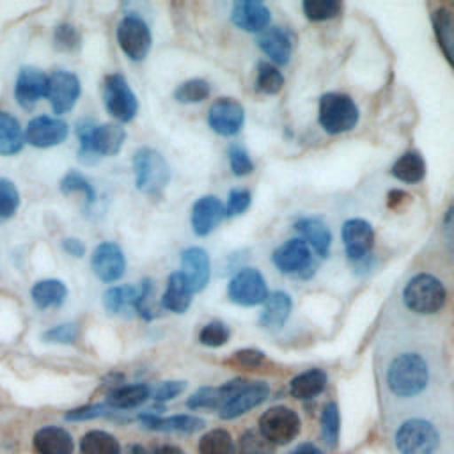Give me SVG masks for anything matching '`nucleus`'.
<instances>
[{"label": "nucleus", "mask_w": 454, "mask_h": 454, "mask_svg": "<svg viewBox=\"0 0 454 454\" xmlns=\"http://www.w3.org/2000/svg\"><path fill=\"white\" fill-rule=\"evenodd\" d=\"M429 383V365L419 353H401L392 358L387 369L388 390L401 397L410 399L424 392Z\"/></svg>", "instance_id": "nucleus-1"}, {"label": "nucleus", "mask_w": 454, "mask_h": 454, "mask_svg": "<svg viewBox=\"0 0 454 454\" xmlns=\"http://www.w3.org/2000/svg\"><path fill=\"white\" fill-rule=\"evenodd\" d=\"M76 137L80 142V160L89 161L92 156H114L121 151L126 131L122 126L114 122L94 124L90 119H82L76 124Z\"/></svg>", "instance_id": "nucleus-2"}, {"label": "nucleus", "mask_w": 454, "mask_h": 454, "mask_svg": "<svg viewBox=\"0 0 454 454\" xmlns=\"http://www.w3.org/2000/svg\"><path fill=\"white\" fill-rule=\"evenodd\" d=\"M445 300L447 293L442 280L431 273L413 275L403 289V301L415 314H434L445 305Z\"/></svg>", "instance_id": "nucleus-3"}, {"label": "nucleus", "mask_w": 454, "mask_h": 454, "mask_svg": "<svg viewBox=\"0 0 454 454\" xmlns=\"http://www.w3.org/2000/svg\"><path fill=\"white\" fill-rule=\"evenodd\" d=\"M358 117L360 112L351 96L340 92H326L319 98L317 122L326 133L339 135L351 131L356 126Z\"/></svg>", "instance_id": "nucleus-4"}, {"label": "nucleus", "mask_w": 454, "mask_h": 454, "mask_svg": "<svg viewBox=\"0 0 454 454\" xmlns=\"http://www.w3.org/2000/svg\"><path fill=\"white\" fill-rule=\"evenodd\" d=\"M137 190L145 195H158L170 181V167L161 153L153 147H140L133 154Z\"/></svg>", "instance_id": "nucleus-5"}, {"label": "nucleus", "mask_w": 454, "mask_h": 454, "mask_svg": "<svg viewBox=\"0 0 454 454\" xmlns=\"http://www.w3.org/2000/svg\"><path fill=\"white\" fill-rule=\"evenodd\" d=\"M438 445L436 427L424 419H408L395 431V447L401 454H433Z\"/></svg>", "instance_id": "nucleus-6"}, {"label": "nucleus", "mask_w": 454, "mask_h": 454, "mask_svg": "<svg viewBox=\"0 0 454 454\" xmlns=\"http://www.w3.org/2000/svg\"><path fill=\"white\" fill-rule=\"evenodd\" d=\"M273 266L286 275H298L300 278H309L314 275V257L310 247L301 238L286 239L271 252Z\"/></svg>", "instance_id": "nucleus-7"}, {"label": "nucleus", "mask_w": 454, "mask_h": 454, "mask_svg": "<svg viewBox=\"0 0 454 454\" xmlns=\"http://www.w3.org/2000/svg\"><path fill=\"white\" fill-rule=\"evenodd\" d=\"M103 103L108 114L121 122L133 121L138 112V99L131 90L128 80L121 73H112L105 76Z\"/></svg>", "instance_id": "nucleus-8"}, {"label": "nucleus", "mask_w": 454, "mask_h": 454, "mask_svg": "<svg viewBox=\"0 0 454 454\" xmlns=\"http://www.w3.org/2000/svg\"><path fill=\"white\" fill-rule=\"evenodd\" d=\"M270 291L264 275L257 268H241L238 270L229 284H227V296L231 301L243 305V307H254L266 301Z\"/></svg>", "instance_id": "nucleus-9"}, {"label": "nucleus", "mask_w": 454, "mask_h": 454, "mask_svg": "<svg viewBox=\"0 0 454 454\" xmlns=\"http://www.w3.org/2000/svg\"><path fill=\"white\" fill-rule=\"evenodd\" d=\"M117 43L129 60H144L153 43L149 25L137 14H126L117 25Z\"/></svg>", "instance_id": "nucleus-10"}, {"label": "nucleus", "mask_w": 454, "mask_h": 454, "mask_svg": "<svg viewBox=\"0 0 454 454\" xmlns=\"http://www.w3.org/2000/svg\"><path fill=\"white\" fill-rule=\"evenodd\" d=\"M259 431L273 445H286L298 434L300 417L287 406H273L261 415Z\"/></svg>", "instance_id": "nucleus-11"}, {"label": "nucleus", "mask_w": 454, "mask_h": 454, "mask_svg": "<svg viewBox=\"0 0 454 454\" xmlns=\"http://www.w3.org/2000/svg\"><path fill=\"white\" fill-rule=\"evenodd\" d=\"M80 92H82V85L74 73L59 69L48 76L46 98L50 101V106L55 117L71 112L80 98Z\"/></svg>", "instance_id": "nucleus-12"}, {"label": "nucleus", "mask_w": 454, "mask_h": 454, "mask_svg": "<svg viewBox=\"0 0 454 454\" xmlns=\"http://www.w3.org/2000/svg\"><path fill=\"white\" fill-rule=\"evenodd\" d=\"M207 124L216 135L234 137L245 124V110L239 101L232 98H220L209 106Z\"/></svg>", "instance_id": "nucleus-13"}, {"label": "nucleus", "mask_w": 454, "mask_h": 454, "mask_svg": "<svg viewBox=\"0 0 454 454\" xmlns=\"http://www.w3.org/2000/svg\"><path fill=\"white\" fill-rule=\"evenodd\" d=\"M67 135H69L67 122L51 115L34 117L25 128V142L39 149L59 145L67 138Z\"/></svg>", "instance_id": "nucleus-14"}, {"label": "nucleus", "mask_w": 454, "mask_h": 454, "mask_svg": "<svg viewBox=\"0 0 454 454\" xmlns=\"http://www.w3.org/2000/svg\"><path fill=\"white\" fill-rule=\"evenodd\" d=\"M90 268L101 282H117L126 271V257L117 243L103 241L92 252Z\"/></svg>", "instance_id": "nucleus-15"}, {"label": "nucleus", "mask_w": 454, "mask_h": 454, "mask_svg": "<svg viewBox=\"0 0 454 454\" xmlns=\"http://www.w3.org/2000/svg\"><path fill=\"white\" fill-rule=\"evenodd\" d=\"M342 245L348 259L362 261L374 245V229L364 218H349L342 223Z\"/></svg>", "instance_id": "nucleus-16"}, {"label": "nucleus", "mask_w": 454, "mask_h": 454, "mask_svg": "<svg viewBox=\"0 0 454 454\" xmlns=\"http://www.w3.org/2000/svg\"><path fill=\"white\" fill-rule=\"evenodd\" d=\"M231 21L243 32L261 34L270 27L271 12L266 4L259 0H239L232 4Z\"/></svg>", "instance_id": "nucleus-17"}, {"label": "nucleus", "mask_w": 454, "mask_h": 454, "mask_svg": "<svg viewBox=\"0 0 454 454\" xmlns=\"http://www.w3.org/2000/svg\"><path fill=\"white\" fill-rule=\"evenodd\" d=\"M48 76L32 66L20 69L14 82V98L21 108H32L41 98H46Z\"/></svg>", "instance_id": "nucleus-18"}, {"label": "nucleus", "mask_w": 454, "mask_h": 454, "mask_svg": "<svg viewBox=\"0 0 454 454\" xmlns=\"http://www.w3.org/2000/svg\"><path fill=\"white\" fill-rule=\"evenodd\" d=\"M257 46L271 59L273 66H286L293 53L294 35L286 27H268L257 34Z\"/></svg>", "instance_id": "nucleus-19"}, {"label": "nucleus", "mask_w": 454, "mask_h": 454, "mask_svg": "<svg viewBox=\"0 0 454 454\" xmlns=\"http://www.w3.org/2000/svg\"><path fill=\"white\" fill-rule=\"evenodd\" d=\"M181 273L184 275L192 293H200L211 275V261L204 248L188 247L181 252Z\"/></svg>", "instance_id": "nucleus-20"}, {"label": "nucleus", "mask_w": 454, "mask_h": 454, "mask_svg": "<svg viewBox=\"0 0 454 454\" xmlns=\"http://www.w3.org/2000/svg\"><path fill=\"white\" fill-rule=\"evenodd\" d=\"M243 385H245V380L236 378L223 383L222 387H202L188 397L186 406L190 410H218L220 411Z\"/></svg>", "instance_id": "nucleus-21"}, {"label": "nucleus", "mask_w": 454, "mask_h": 454, "mask_svg": "<svg viewBox=\"0 0 454 454\" xmlns=\"http://www.w3.org/2000/svg\"><path fill=\"white\" fill-rule=\"evenodd\" d=\"M270 394V387L266 381H245V385L236 392V395L218 411V415L225 420L241 417L248 410L259 406Z\"/></svg>", "instance_id": "nucleus-22"}, {"label": "nucleus", "mask_w": 454, "mask_h": 454, "mask_svg": "<svg viewBox=\"0 0 454 454\" xmlns=\"http://www.w3.org/2000/svg\"><path fill=\"white\" fill-rule=\"evenodd\" d=\"M225 216V206L215 195H204L192 206V229L197 236H207Z\"/></svg>", "instance_id": "nucleus-23"}, {"label": "nucleus", "mask_w": 454, "mask_h": 454, "mask_svg": "<svg viewBox=\"0 0 454 454\" xmlns=\"http://www.w3.org/2000/svg\"><path fill=\"white\" fill-rule=\"evenodd\" d=\"M294 231L319 257H326L330 254L332 232L323 218L301 216L294 222Z\"/></svg>", "instance_id": "nucleus-24"}, {"label": "nucleus", "mask_w": 454, "mask_h": 454, "mask_svg": "<svg viewBox=\"0 0 454 454\" xmlns=\"http://www.w3.org/2000/svg\"><path fill=\"white\" fill-rule=\"evenodd\" d=\"M144 427L153 431H165V433H195L206 426L204 419L195 415H172V417H160L154 411H145L140 417Z\"/></svg>", "instance_id": "nucleus-25"}, {"label": "nucleus", "mask_w": 454, "mask_h": 454, "mask_svg": "<svg viewBox=\"0 0 454 454\" xmlns=\"http://www.w3.org/2000/svg\"><path fill=\"white\" fill-rule=\"evenodd\" d=\"M293 300L286 291H273L262 303V312L259 316V325L268 330H278L284 326L291 316Z\"/></svg>", "instance_id": "nucleus-26"}, {"label": "nucleus", "mask_w": 454, "mask_h": 454, "mask_svg": "<svg viewBox=\"0 0 454 454\" xmlns=\"http://www.w3.org/2000/svg\"><path fill=\"white\" fill-rule=\"evenodd\" d=\"M192 296L193 293L181 270L174 271L167 278V287L161 296V307L174 314H184L192 305Z\"/></svg>", "instance_id": "nucleus-27"}, {"label": "nucleus", "mask_w": 454, "mask_h": 454, "mask_svg": "<svg viewBox=\"0 0 454 454\" xmlns=\"http://www.w3.org/2000/svg\"><path fill=\"white\" fill-rule=\"evenodd\" d=\"M73 436L57 426H44L34 434L37 454H73Z\"/></svg>", "instance_id": "nucleus-28"}, {"label": "nucleus", "mask_w": 454, "mask_h": 454, "mask_svg": "<svg viewBox=\"0 0 454 454\" xmlns=\"http://www.w3.org/2000/svg\"><path fill=\"white\" fill-rule=\"evenodd\" d=\"M140 284H122L112 286L103 294V307L108 314H128L137 312V303L140 298Z\"/></svg>", "instance_id": "nucleus-29"}, {"label": "nucleus", "mask_w": 454, "mask_h": 454, "mask_svg": "<svg viewBox=\"0 0 454 454\" xmlns=\"http://www.w3.org/2000/svg\"><path fill=\"white\" fill-rule=\"evenodd\" d=\"M328 383L326 372L323 369L312 367L309 371H303L300 374H296L291 383H289V392L293 397L300 399V401H307L312 399L316 395H319Z\"/></svg>", "instance_id": "nucleus-30"}, {"label": "nucleus", "mask_w": 454, "mask_h": 454, "mask_svg": "<svg viewBox=\"0 0 454 454\" xmlns=\"http://www.w3.org/2000/svg\"><path fill=\"white\" fill-rule=\"evenodd\" d=\"M67 296V287L59 278H44L32 286L30 298L37 309H51L60 307Z\"/></svg>", "instance_id": "nucleus-31"}, {"label": "nucleus", "mask_w": 454, "mask_h": 454, "mask_svg": "<svg viewBox=\"0 0 454 454\" xmlns=\"http://www.w3.org/2000/svg\"><path fill=\"white\" fill-rule=\"evenodd\" d=\"M431 21H433V28H434L438 44H440L445 59L449 60V64L454 69V14L450 11H447L445 7H438L433 12Z\"/></svg>", "instance_id": "nucleus-32"}, {"label": "nucleus", "mask_w": 454, "mask_h": 454, "mask_svg": "<svg viewBox=\"0 0 454 454\" xmlns=\"http://www.w3.org/2000/svg\"><path fill=\"white\" fill-rule=\"evenodd\" d=\"M151 395V388L145 383H133V385H122L114 388L108 397L106 404L112 410H131L140 406L147 401Z\"/></svg>", "instance_id": "nucleus-33"}, {"label": "nucleus", "mask_w": 454, "mask_h": 454, "mask_svg": "<svg viewBox=\"0 0 454 454\" xmlns=\"http://www.w3.org/2000/svg\"><path fill=\"white\" fill-rule=\"evenodd\" d=\"M25 133L14 115L0 112V154L12 156L23 149Z\"/></svg>", "instance_id": "nucleus-34"}, {"label": "nucleus", "mask_w": 454, "mask_h": 454, "mask_svg": "<svg viewBox=\"0 0 454 454\" xmlns=\"http://www.w3.org/2000/svg\"><path fill=\"white\" fill-rule=\"evenodd\" d=\"M392 176L395 179H399L401 183H408V184H413V183H419L424 179L426 176V161L424 158L420 156V153H415V151H410V153H404L401 154L394 165H392Z\"/></svg>", "instance_id": "nucleus-35"}, {"label": "nucleus", "mask_w": 454, "mask_h": 454, "mask_svg": "<svg viewBox=\"0 0 454 454\" xmlns=\"http://www.w3.org/2000/svg\"><path fill=\"white\" fill-rule=\"evenodd\" d=\"M82 454H121V445L115 436L106 431H89L80 440Z\"/></svg>", "instance_id": "nucleus-36"}, {"label": "nucleus", "mask_w": 454, "mask_h": 454, "mask_svg": "<svg viewBox=\"0 0 454 454\" xmlns=\"http://www.w3.org/2000/svg\"><path fill=\"white\" fill-rule=\"evenodd\" d=\"M199 454H236L232 436L225 429H211L199 442Z\"/></svg>", "instance_id": "nucleus-37"}, {"label": "nucleus", "mask_w": 454, "mask_h": 454, "mask_svg": "<svg viewBox=\"0 0 454 454\" xmlns=\"http://www.w3.org/2000/svg\"><path fill=\"white\" fill-rule=\"evenodd\" d=\"M284 87V76L277 66L270 62H259L257 76H255V89L262 94L273 96L278 94Z\"/></svg>", "instance_id": "nucleus-38"}, {"label": "nucleus", "mask_w": 454, "mask_h": 454, "mask_svg": "<svg viewBox=\"0 0 454 454\" xmlns=\"http://www.w3.org/2000/svg\"><path fill=\"white\" fill-rule=\"evenodd\" d=\"M209 92H211V87L206 80L192 78V80H186L177 85V89L174 90V99L177 103H184V105L200 103L209 96Z\"/></svg>", "instance_id": "nucleus-39"}, {"label": "nucleus", "mask_w": 454, "mask_h": 454, "mask_svg": "<svg viewBox=\"0 0 454 454\" xmlns=\"http://www.w3.org/2000/svg\"><path fill=\"white\" fill-rule=\"evenodd\" d=\"M60 192L62 193H82L89 204H94L96 202V190L94 186L90 184V181L80 174L78 170H69L62 179H60Z\"/></svg>", "instance_id": "nucleus-40"}, {"label": "nucleus", "mask_w": 454, "mask_h": 454, "mask_svg": "<svg viewBox=\"0 0 454 454\" xmlns=\"http://www.w3.org/2000/svg\"><path fill=\"white\" fill-rule=\"evenodd\" d=\"M342 9L339 0H303L301 11L310 21H326L335 18Z\"/></svg>", "instance_id": "nucleus-41"}, {"label": "nucleus", "mask_w": 454, "mask_h": 454, "mask_svg": "<svg viewBox=\"0 0 454 454\" xmlns=\"http://www.w3.org/2000/svg\"><path fill=\"white\" fill-rule=\"evenodd\" d=\"M239 454H275V445L259 429H248L239 438Z\"/></svg>", "instance_id": "nucleus-42"}, {"label": "nucleus", "mask_w": 454, "mask_h": 454, "mask_svg": "<svg viewBox=\"0 0 454 454\" xmlns=\"http://www.w3.org/2000/svg\"><path fill=\"white\" fill-rule=\"evenodd\" d=\"M339 408L335 403H326L321 410V434L328 447H335L339 438Z\"/></svg>", "instance_id": "nucleus-43"}, {"label": "nucleus", "mask_w": 454, "mask_h": 454, "mask_svg": "<svg viewBox=\"0 0 454 454\" xmlns=\"http://www.w3.org/2000/svg\"><path fill=\"white\" fill-rule=\"evenodd\" d=\"M231 339V328L222 321H211L199 332V342L207 348H220Z\"/></svg>", "instance_id": "nucleus-44"}, {"label": "nucleus", "mask_w": 454, "mask_h": 454, "mask_svg": "<svg viewBox=\"0 0 454 454\" xmlns=\"http://www.w3.org/2000/svg\"><path fill=\"white\" fill-rule=\"evenodd\" d=\"M20 200L21 197L16 184L7 177H0V218L14 216L20 207Z\"/></svg>", "instance_id": "nucleus-45"}, {"label": "nucleus", "mask_w": 454, "mask_h": 454, "mask_svg": "<svg viewBox=\"0 0 454 454\" xmlns=\"http://www.w3.org/2000/svg\"><path fill=\"white\" fill-rule=\"evenodd\" d=\"M53 43H55V48L60 51H74L80 48L82 35L74 25L60 23L53 30Z\"/></svg>", "instance_id": "nucleus-46"}, {"label": "nucleus", "mask_w": 454, "mask_h": 454, "mask_svg": "<svg viewBox=\"0 0 454 454\" xmlns=\"http://www.w3.org/2000/svg\"><path fill=\"white\" fill-rule=\"evenodd\" d=\"M227 156H229L231 172H232L234 176L243 177V176L252 174V170H254V161H252L248 151H247L241 144H231Z\"/></svg>", "instance_id": "nucleus-47"}, {"label": "nucleus", "mask_w": 454, "mask_h": 454, "mask_svg": "<svg viewBox=\"0 0 454 454\" xmlns=\"http://www.w3.org/2000/svg\"><path fill=\"white\" fill-rule=\"evenodd\" d=\"M41 339L51 344H73L78 339V326L74 323H62L43 332Z\"/></svg>", "instance_id": "nucleus-48"}, {"label": "nucleus", "mask_w": 454, "mask_h": 454, "mask_svg": "<svg viewBox=\"0 0 454 454\" xmlns=\"http://www.w3.org/2000/svg\"><path fill=\"white\" fill-rule=\"evenodd\" d=\"M252 204V193L247 188H234L229 192L227 204H225V216H238L243 215Z\"/></svg>", "instance_id": "nucleus-49"}, {"label": "nucleus", "mask_w": 454, "mask_h": 454, "mask_svg": "<svg viewBox=\"0 0 454 454\" xmlns=\"http://www.w3.org/2000/svg\"><path fill=\"white\" fill-rule=\"evenodd\" d=\"M112 413H115V410H112L106 403H98V404H87V406L69 410L66 413V420H90L98 417H110Z\"/></svg>", "instance_id": "nucleus-50"}, {"label": "nucleus", "mask_w": 454, "mask_h": 454, "mask_svg": "<svg viewBox=\"0 0 454 454\" xmlns=\"http://www.w3.org/2000/svg\"><path fill=\"white\" fill-rule=\"evenodd\" d=\"M184 388H186V381H181V380L163 381V383H160V387L154 390L153 397H154L156 403H165V401H170V399L177 397Z\"/></svg>", "instance_id": "nucleus-51"}, {"label": "nucleus", "mask_w": 454, "mask_h": 454, "mask_svg": "<svg viewBox=\"0 0 454 454\" xmlns=\"http://www.w3.org/2000/svg\"><path fill=\"white\" fill-rule=\"evenodd\" d=\"M234 358L243 367H259L264 362V353L259 349H239Z\"/></svg>", "instance_id": "nucleus-52"}, {"label": "nucleus", "mask_w": 454, "mask_h": 454, "mask_svg": "<svg viewBox=\"0 0 454 454\" xmlns=\"http://www.w3.org/2000/svg\"><path fill=\"white\" fill-rule=\"evenodd\" d=\"M62 250L73 257H83L85 255V245L78 238H64L62 239Z\"/></svg>", "instance_id": "nucleus-53"}, {"label": "nucleus", "mask_w": 454, "mask_h": 454, "mask_svg": "<svg viewBox=\"0 0 454 454\" xmlns=\"http://www.w3.org/2000/svg\"><path fill=\"white\" fill-rule=\"evenodd\" d=\"M406 197H408V195H406L404 192H401V190H392V192H388V200H387V204H388V207H397V204L404 202Z\"/></svg>", "instance_id": "nucleus-54"}, {"label": "nucleus", "mask_w": 454, "mask_h": 454, "mask_svg": "<svg viewBox=\"0 0 454 454\" xmlns=\"http://www.w3.org/2000/svg\"><path fill=\"white\" fill-rule=\"evenodd\" d=\"M289 454H321V450L314 443H301L294 450H291Z\"/></svg>", "instance_id": "nucleus-55"}, {"label": "nucleus", "mask_w": 454, "mask_h": 454, "mask_svg": "<svg viewBox=\"0 0 454 454\" xmlns=\"http://www.w3.org/2000/svg\"><path fill=\"white\" fill-rule=\"evenodd\" d=\"M154 454H186V452L176 445H161L154 450Z\"/></svg>", "instance_id": "nucleus-56"}, {"label": "nucleus", "mask_w": 454, "mask_h": 454, "mask_svg": "<svg viewBox=\"0 0 454 454\" xmlns=\"http://www.w3.org/2000/svg\"><path fill=\"white\" fill-rule=\"evenodd\" d=\"M443 223H445V227H454V204L445 211Z\"/></svg>", "instance_id": "nucleus-57"}, {"label": "nucleus", "mask_w": 454, "mask_h": 454, "mask_svg": "<svg viewBox=\"0 0 454 454\" xmlns=\"http://www.w3.org/2000/svg\"><path fill=\"white\" fill-rule=\"evenodd\" d=\"M447 248H449L450 255L454 257V227H449V232H447Z\"/></svg>", "instance_id": "nucleus-58"}, {"label": "nucleus", "mask_w": 454, "mask_h": 454, "mask_svg": "<svg viewBox=\"0 0 454 454\" xmlns=\"http://www.w3.org/2000/svg\"><path fill=\"white\" fill-rule=\"evenodd\" d=\"M126 454H149V450H147L145 447H142V445H131V447L126 450Z\"/></svg>", "instance_id": "nucleus-59"}]
</instances>
